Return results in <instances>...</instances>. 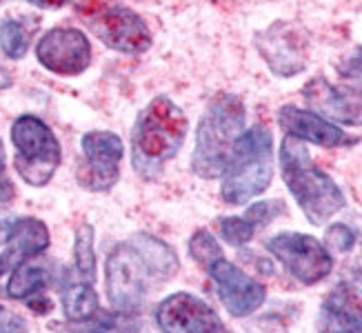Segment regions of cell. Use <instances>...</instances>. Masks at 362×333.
Here are the masks:
<instances>
[{"instance_id":"cell-4","label":"cell","mask_w":362,"mask_h":333,"mask_svg":"<svg viewBox=\"0 0 362 333\" xmlns=\"http://www.w3.org/2000/svg\"><path fill=\"white\" fill-rule=\"evenodd\" d=\"M247 109L240 96L220 93L216 96L198 122L192 169L198 178L214 180L225 173L235 140L245 132Z\"/></svg>"},{"instance_id":"cell-30","label":"cell","mask_w":362,"mask_h":333,"mask_svg":"<svg viewBox=\"0 0 362 333\" xmlns=\"http://www.w3.org/2000/svg\"><path fill=\"white\" fill-rule=\"evenodd\" d=\"M0 3H5V0H0ZM25 3H31L40 9H60V7H65L69 0H25Z\"/></svg>"},{"instance_id":"cell-1","label":"cell","mask_w":362,"mask_h":333,"mask_svg":"<svg viewBox=\"0 0 362 333\" xmlns=\"http://www.w3.org/2000/svg\"><path fill=\"white\" fill-rule=\"evenodd\" d=\"M180 269L176 251L158 238L138 233L118 243L105 262V291L120 313H136L149 293Z\"/></svg>"},{"instance_id":"cell-12","label":"cell","mask_w":362,"mask_h":333,"mask_svg":"<svg viewBox=\"0 0 362 333\" xmlns=\"http://www.w3.org/2000/svg\"><path fill=\"white\" fill-rule=\"evenodd\" d=\"M156 325L163 333H231L204 300L187 291L163 300L156 309Z\"/></svg>"},{"instance_id":"cell-24","label":"cell","mask_w":362,"mask_h":333,"mask_svg":"<svg viewBox=\"0 0 362 333\" xmlns=\"http://www.w3.org/2000/svg\"><path fill=\"white\" fill-rule=\"evenodd\" d=\"M256 231V225L247 216H229L220 220V233H223L225 243H229L231 247L247 245Z\"/></svg>"},{"instance_id":"cell-19","label":"cell","mask_w":362,"mask_h":333,"mask_svg":"<svg viewBox=\"0 0 362 333\" xmlns=\"http://www.w3.org/2000/svg\"><path fill=\"white\" fill-rule=\"evenodd\" d=\"M52 329L56 333H140V322L134 318V313L98 309L87 320L52 325Z\"/></svg>"},{"instance_id":"cell-2","label":"cell","mask_w":362,"mask_h":333,"mask_svg":"<svg viewBox=\"0 0 362 333\" xmlns=\"http://www.w3.org/2000/svg\"><path fill=\"white\" fill-rule=\"evenodd\" d=\"M189 122L182 109L167 96H156L138 114L132 134V165L145 180H156L176 158L187 138Z\"/></svg>"},{"instance_id":"cell-18","label":"cell","mask_w":362,"mask_h":333,"mask_svg":"<svg viewBox=\"0 0 362 333\" xmlns=\"http://www.w3.org/2000/svg\"><path fill=\"white\" fill-rule=\"evenodd\" d=\"M58 289H60L62 311H65V318L69 322L87 320L100 309V300L96 289H93V282L85 280L74 267L62 269Z\"/></svg>"},{"instance_id":"cell-32","label":"cell","mask_w":362,"mask_h":333,"mask_svg":"<svg viewBox=\"0 0 362 333\" xmlns=\"http://www.w3.org/2000/svg\"><path fill=\"white\" fill-rule=\"evenodd\" d=\"M5 165H7V156H5V145H3V140H0V173L5 171Z\"/></svg>"},{"instance_id":"cell-23","label":"cell","mask_w":362,"mask_h":333,"mask_svg":"<svg viewBox=\"0 0 362 333\" xmlns=\"http://www.w3.org/2000/svg\"><path fill=\"white\" fill-rule=\"evenodd\" d=\"M187 249H189V253H192V258H194L198 264L207 267V269H209L216 260L223 258V249H220L218 240H216V238H214L209 231H204V229H200V231H196V233L192 235V240H189Z\"/></svg>"},{"instance_id":"cell-10","label":"cell","mask_w":362,"mask_h":333,"mask_svg":"<svg viewBox=\"0 0 362 333\" xmlns=\"http://www.w3.org/2000/svg\"><path fill=\"white\" fill-rule=\"evenodd\" d=\"M91 29L109 49L129 56L145 54L153 42L147 23L124 5L100 9L91 18Z\"/></svg>"},{"instance_id":"cell-6","label":"cell","mask_w":362,"mask_h":333,"mask_svg":"<svg viewBox=\"0 0 362 333\" xmlns=\"http://www.w3.org/2000/svg\"><path fill=\"white\" fill-rule=\"evenodd\" d=\"M11 142L16 147L13 167L31 187H45L54 178L62 160V149L49 124L38 116L25 114L11 124Z\"/></svg>"},{"instance_id":"cell-26","label":"cell","mask_w":362,"mask_h":333,"mask_svg":"<svg viewBox=\"0 0 362 333\" xmlns=\"http://www.w3.org/2000/svg\"><path fill=\"white\" fill-rule=\"evenodd\" d=\"M280 214H285V204H282L280 200H264V202L251 204L245 216L254 222L256 229H260L264 225H269V222Z\"/></svg>"},{"instance_id":"cell-13","label":"cell","mask_w":362,"mask_h":333,"mask_svg":"<svg viewBox=\"0 0 362 333\" xmlns=\"http://www.w3.org/2000/svg\"><path fill=\"white\" fill-rule=\"evenodd\" d=\"M209 276L216 284L220 303L233 318H247L264 303L267 291L262 284L225 258L216 260L209 267Z\"/></svg>"},{"instance_id":"cell-31","label":"cell","mask_w":362,"mask_h":333,"mask_svg":"<svg viewBox=\"0 0 362 333\" xmlns=\"http://www.w3.org/2000/svg\"><path fill=\"white\" fill-rule=\"evenodd\" d=\"M11 227H13L11 220H0V247L7 243V238L11 233Z\"/></svg>"},{"instance_id":"cell-3","label":"cell","mask_w":362,"mask_h":333,"mask_svg":"<svg viewBox=\"0 0 362 333\" xmlns=\"http://www.w3.org/2000/svg\"><path fill=\"white\" fill-rule=\"evenodd\" d=\"M280 171L298 207L311 225H325L344 207V196L334 178L313 165L303 140L285 136L280 142Z\"/></svg>"},{"instance_id":"cell-25","label":"cell","mask_w":362,"mask_h":333,"mask_svg":"<svg viewBox=\"0 0 362 333\" xmlns=\"http://www.w3.org/2000/svg\"><path fill=\"white\" fill-rule=\"evenodd\" d=\"M356 245V233L342 222H336L325 233V249L329 253H347Z\"/></svg>"},{"instance_id":"cell-15","label":"cell","mask_w":362,"mask_h":333,"mask_svg":"<svg viewBox=\"0 0 362 333\" xmlns=\"http://www.w3.org/2000/svg\"><path fill=\"white\" fill-rule=\"evenodd\" d=\"M278 124H280V129L285 132V136H291L303 142H311V145H318L325 149L351 147L358 142V138L342 132L338 124L318 116L316 111L300 109L296 105H285L278 109Z\"/></svg>"},{"instance_id":"cell-21","label":"cell","mask_w":362,"mask_h":333,"mask_svg":"<svg viewBox=\"0 0 362 333\" xmlns=\"http://www.w3.org/2000/svg\"><path fill=\"white\" fill-rule=\"evenodd\" d=\"M74 269L85 280L96 282V256H93V227L81 225L74 243Z\"/></svg>"},{"instance_id":"cell-14","label":"cell","mask_w":362,"mask_h":333,"mask_svg":"<svg viewBox=\"0 0 362 333\" xmlns=\"http://www.w3.org/2000/svg\"><path fill=\"white\" fill-rule=\"evenodd\" d=\"M305 103L329 122L362 127V91L349 85H332L322 76L303 87Z\"/></svg>"},{"instance_id":"cell-20","label":"cell","mask_w":362,"mask_h":333,"mask_svg":"<svg viewBox=\"0 0 362 333\" xmlns=\"http://www.w3.org/2000/svg\"><path fill=\"white\" fill-rule=\"evenodd\" d=\"M47 284H49V269L36 262H25L9 276L5 291L13 300H29L42 293Z\"/></svg>"},{"instance_id":"cell-17","label":"cell","mask_w":362,"mask_h":333,"mask_svg":"<svg viewBox=\"0 0 362 333\" xmlns=\"http://www.w3.org/2000/svg\"><path fill=\"white\" fill-rule=\"evenodd\" d=\"M320 333H362V289L340 282L320 309Z\"/></svg>"},{"instance_id":"cell-11","label":"cell","mask_w":362,"mask_h":333,"mask_svg":"<svg viewBox=\"0 0 362 333\" xmlns=\"http://www.w3.org/2000/svg\"><path fill=\"white\" fill-rule=\"evenodd\" d=\"M38 62L58 76H78L91 65V42L76 27H54L36 45Z\"/></svg>"},{"instance_id":"cell-22","label":"cell","mask_w":362,"mask_h":333,"mask_svg":"<svg viewBox=\"0 0 362 333\" xmlns=\"http://www.w3.org/2000/svg\"><path fill=\"white\" fill-rule=\"evenodd\" d=\"M29 31L25 29L23 23L7 18L3 25H0V49L3 54L11 60H21L25 58L27 49H29Z\"/></svg>"},{"instance_id":"cell-9","label":"cell","mask_w":362,"mask_h":333,"mask_svg":"<svg viewBox=\"0 0 362 333\" xmlns=\"http://www.w3.org/2000/svg\"><path fill=\"white\" fill-rule=\"evenodd\" d=\"M256 47L276 76L291 78L307 69L309 40L307 34L291 23H274L256 36Z\"/></svg>"},{"instance_id":"cell-28","label":"cell","mask_w":362,"mask_h":333,"mask_svg":"<svg viewBox=\"0 0 362 333\" xmlns=\"http://www.w3.org/2000/svg\"><path fill=\"white\" fill-rule=\"evenodd\" d=\"M0 333H29V327L23 315L0 307Z\"/></svg>"},{"instance_id":"cell-7","label":"cell","mask_w":362,"mask_h":333,"mask_svg":"<svg viewBox=\"0 0 362 333\" xmlns=\"http://www.w3.org/2000/svg\"><path fill=\"white\" fill-rule=\"evenodd\" d=\"M267 249L303 284H316L325 280L334 269L332 253L316 238L307 233L282 231L267 243Z\"/></svg>"},{"instance_id":"cell-8","label":"cell","mask_w":362,"mask_h":333,"mask_svg":"<svg viewBox=\"0 0 362 333\" xmlns=\"http://www.w3.org/2000/svg\"><path fill=\"white\" fill-rule=\"evenodd\" d=\"M85 163L78 169V182L89 192H109L120 178L124 145L114 132H87L81 140Z\"/></svg>"},{"instance_id":"cell-5","label":"cell","mask_w":362,"mask_h":333,"mask_svg":"<svg viewBox=\"0 0 362 333\" xmlns=\"http://www.w3.org/2000/svg\"><path fill=\"white\" fill-rule=\"evenodd\" d=\"M274 178V136L264 124H254L235 140L223 173L220 196L227 204H247L264 194Z\"/></svg>"},{"instance_id":"cell-16","label":"cell","mask_w":362,"mask_h":333,"mask_svg":"<svg viewBox=\"0 0 362 333\" xmlns=\"http://www.w3.org/2000/svg\"><path fill=\"white\" fill-rule=\"evenodd\" d=\"M49 249V229L38 218L13 220L11 233L0 253V278L11 276L21 264L38 258Z\"/></svg>"},{"instance_id":"cell-27","label":"cell","mask_w":362,"mask_h":333,"mask_svg":"<svg viewBox=\"0 0 362 333\" xmlns=\"http://www.w3.org/2000/svg\"><path fill=\"white\" fill-rule=\"evenodd\" d=\"M338 71H340V76L351 78V81H356L362 87V45H358L356 49L340 62Z\"/></svg>"},{"instance_id":"cell-29","label":"cell","mask_w":362,"mask_h":333,"mask_svg":"<svg viewBox=\"0 0 362 333\" xmlns=\"http://www.w3.org/2000/svg\"><path fill=\"white\" fill-rule=\"evenodd\" d=\"M25 303L29 305V309H34L36 313H49L52 311V300L47 298L45 293H38V296H34V298H29V300H25Z\"/></svg>"}]
</instances>
